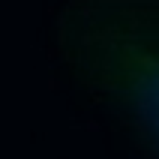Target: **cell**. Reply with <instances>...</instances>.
I'll return each mask as SVG.
<instances>
[{
	"label": "cell",
	"mask_w": 159,
	"mask_h": 159,
	"mask_svg": "<svg viewBox=\"0 0 159 159\" xmlns=\"http://www.w3.org/2000/svg\"><path fill=\"white\" fill-rule=\"evenodd\" d=\"M57 48L84 93L159 159V0H66Z\"/></svg>",
	"instance_id": "cell-1"
}]
</instances>
